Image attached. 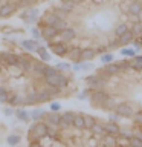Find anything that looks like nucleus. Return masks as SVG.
<instances>
[{
    "label": "nucleus",
    "instance_id": "nucleus-6",
    "mask_svg": "<svg viewBox=\"0 0 142 147\" xmlns=\"http://www.w3.org/2000/svg\"><path fill=\"white\" fill-rule=\"evenodd\" d=\"M115 112L119 113L122 118H133V115L136 113V110H135V107H133L131 103L122 101V103H118V106L115 107Z\"/></svg>",
    "mask_w": 142,
    "mask_h": 147
},
{
    "label": "nucleus",
    "instance_id": "nucleus-26",
    "mask_svg": "<svg viewBox=\"0 0 142 147\" xmlns=\"http://www.w3.org/2000/svg\"><path fill=\"white\" fill-rule=\"evenodd\" d=\"M75 130H84L86 129V121H84V113H76L75 119H73V126Z\"/></svg>",
    "mask_w": 142,
    "mask_h": 147
},
{
    "label": "nucleus",
    "instance_id": "nucleus-12",
    "mask_svg": "<svg viewBox=\"0 0 142 147\" xmlns=\"http://www.w3.org/2000/svg\"><path fill=\"white\" fill-rule=\"evenodd\" d=\"M44 121L49 124V126H58L60 127V121H61V113L55 112V110H49L44 115Z\"/></svg>",
    "mask_w": 142,
    "mask_h": 147
},
{
    "label": "nucleus",
    "instance_id": "nucleus-40",
    "mask_svg": "<svg viewBox=\"0 0 142 147\" xmlns=\"http://www.w3.org/2000/svg\"><path fill=\"white\" fill-rule=\"evenodd\" d=\"M84 121H86V129H84V130H90V129L93 127V124L96 123V119L92 117V115L84 113Z\"/></svg>",
    "mask_w": 142,
    "mask_h": 147
},
{
    "label": "nucleus",
    "instance_id": "nucleus-46",
    "mask_svg": "<svg viewBox=\"0 0 142 147\" xmlns=\"http://www.w3.org/2000/svg\"><path fill=\"white\" fill-rule=\"evenodd\" d=\"M35 3V0H18L17 2V5H18V8H29V6H32V5Z\"/></svg>",
    "mask_w": 142,
    "mask_h": 147
},
{
    "label": "nucleus",
    "instance_id": "nucleus-45",
    "mask_svg": "<svg viewBox=\"0 0 142 147\" xmlns=\"http://www.w3.org/2000/svg\"><path fill=\"white\" fill-rule=\"evenodd\" d=\"M133 123L136 124V126H139V127H142V110H137V112L133 115Z\"/></svg>",
    "mask_w": 142,
    "mask_h": 147
},
{
    "label": "nucleus",
    "instance_id": "nucleus-38",
    "mask_svg": "<svg viewBox=\"0 0 142 147\" xmlns=\"http://www.w3.org/2000/svg\"><path fill=\"white\" fill-rule=\"evenodd\" d=\"M119 64V67H121V72H127L131 69V60H119V61H116Z\"/></svg>",
    "mask_w": 142,
    "mask_h": 147
},
{
    "label": "nucleus",
    "instance_id": "nucleus-58",
    "mask_svg": "<svg viewBox=\"0 0 142 147\" xmlns=\"http://www.w3.org/2000/svg\"><path fill=\"white\" fill-rule=\"evenodd\" d=\"M73 2H75L76 5H81V3H84V2H86V0H73Z\"/></svg>",
    "mask_w": 142,
    "mask_h": 147
},
{
    "label": "nucleus",
    "instance_id": "nucleus-23",
    "mask_svg": "<svg viewBox=\"0 0 142 147\" xmlns=\"http://www.w3.org/2000/svg\"><path fill=\"white\" fill-rule=\"evenodd\" d=\"M81 46H72L70 51L67 54V58L70 60L72 63H76V61H81Z\"/></svg>",
    "mask_w": 142,
    "mask_h": 147
},
{
    "label": "nucleus",
    "instance_id": "nucleus-25",
    "mask_svg": "<svg viewBox=\"0 0 142 147\" xmlns=\"http://www.w3.org/2000/svg\"><path fill=\"white\" fill-rule=\"evenodd\" d=\"M90 133L93 136H96V138H102L104 135H107L105 133V130H104V124L101 123V121H96L95 124H93V127L90 129Z\"/></svg>",
    "mask_w": 142,
    "mask_h": 147
},
{
    "label": "nucleus",
    "instance_id": "nucleus-53",
    "mask_svg": "<svg viewBox=\"0 0 142 147\" xmlns=\"http://www.w3.org/2000/svg\"><path fill=\"white\" fill-rule=\"evenodd\" d=\"M109 119H110V121H115V123H119V121H121V119H122V117H121V115H119V113H116V112H115V110H113V113H112V115H110V117H109Z\"/></svg>",
    "mask_w": 142,
    "mask_h": 147
},
{
    "label": "nucleus",
    "instance_id": "nucleus-47",
    "mask_svg": "<svg viewBox=\"0 0 142 147\" xmlns=\"http://www.w3.org/2000/svg\"><path fill=\"white\" fill-rule=\"evenodd\" d=\"M55 67H57L58 71H61V72H66V71H70V69H72V66L69 63H63V61L57 63V64H55Z\"/></svg>",
    "mask_w": 142,
    "mask_h": 147
},
{
    "label": "nucleus",
    "instance_id": "nucleus-9",
    "mask_svg": "<svg viewBox=\"0 0 142 147\" xmlns=\"http://www.w3.org/2000/svg\"><path fill=\"white\" fill-rule=\"evenodd\" d=\"M2 57H3V64L9 67H18L20 64V55L8 52V51H2Z\"/></svg>",
    "mask_w": 142,
    "mask_h": 147
},
{
    "label": "nucleus",
    "instance_id": "nucleus-20",
    "mask_svg": "<svg viewBox=\"0 0 142 147\" xmlns=\"http://www.w3.org/2000/svg\"><path fill=\"white\" fill-rule=\"evenodd\" d=\"M14 115H15V118L18 119V121H21V123H29V121H31V115H29V112L25 109V106L15 107V112H14Z\"/></svg>",
    "mask_w": 142,
    "mask_h": 147
},
{
    "label": "nucleus",
    "instance_id": "nucleus-1",
    "mask_svg": "<svg viewBox=\"0 0 142 147\" xmlns=\"http://www.w3.org/2000/svg\"><path fill=\"white\" fill-rule=\"evenodd\" d=\"M49 124L46 121H35L29 127V144H41V140L48 138Z\"/></svg>",
    "mask_w": 142,
    "mask_h": 147
},
{
    "label": "nucleus",
    "instance_id": "nucleus-52",
    "mask_svg": "<svg viewBox=\"0 0 142 147\" xmlns=\"http://www.w3.org/2000/svg\"><path fill=\"white\" fill-rule=\"evenodd\" d=\"M50 110L60 112V110H61V103H58V101H50Z\"/></svg>",
    "mask_w": 142,
    "mask_h": 147
},
{
    "label": "nucleus",
    "instance_id": "nucleus-54",
    "mask_svg": "<svg viewBox=\"0 0 142 147\" xmlns=\"http://www.w3.org/2000/svg\"><path fill=\"white\" fill-rule=\"evenodd\" d=\"M141 41H142L141 38H135V40H133V43H131L137 52H141V51H142V43H141Z\"/></svg>",
    "mask_w": 142,
    "mask_h": 147
},
{
    "label": "nucleus",
    "instance_id": "nucleus-10",
    "mask_svg": "<svg viewBox=\"0 0 142 147\" xmlns=\"http://www.w3.org/2000/svg\"><path fill=\"white\" fill-rule=\"evenodd\" d=\"M18 9V5L17 2H8V3H3L2 8H0V18H8L14 16Z\"/></svg>",
    "mask_w": 142,
    "mask_h": 147
},
{
    "label": "nucleus",
    "instance_id": "nucleus-22",
    "mask_svg": "<svg viewBox=\"0 0 142 147\" xmlns=\"http://www.w3.org/2000/svg\"><path fill=\"white\" fill-rule=\"evenodd\" d=\"M102 71H104V72H107L109 75H112V77H116L118 74H121V67H119V64H118L116 61H112V63L104 64Z\"/></svg>",
    "mask_w": 142,
    "mask_h": 147
},
{
    "label": "nucleus",
    "instance_id": "nucleus-28",
    "mask_svg": "<svg viewBox=\"0 0 142 147\" xmlns=\"http://www.w3.org/2000/svg\"><path fill=\"white\" fill-rule=\"evenodd\" d=\"M131 60V71L142 72V54H136Z\"/></svg>",
    "mask_w": 142,
    "mask_h": 147
},
{
    "label": "nucleus",
    "instance_id": "nucleus-17",
    "mask_svg": "<svg viewBox=\"0 0 142 147\" xmlns=\"http://www.w3.org/2000/svg\"><path fill=\"white\" fill-rule=\"evenodd\" d=\"M96 49L93 46H87V48H82L81 49V61H92L95 57H96Z\"/></svg>",
    "mask_w": 142,
    "mask_h": 147
},
{
    "label": "nucleus",
    "instance_id": "nucleus-27",
    "mask_svg": "<svg viewBox=\"0 0 142 147\" xmlns=\"http://www.w3.org/2000/svg\"><path fill=\"white\" fill-rule=\"evenodd\" d=\"M35 54H38V57L40 60H43V61H50V54H49V51H48V46H44V45H40L38 46V49H37V52Z\"/></svg>",
    "mask_w": 142,
    "mask_h": 147
},
{
    "label": "nucleus",
    "instance_id": "nucleus-39",
    "mask_svg": "<svg viewBox=\"0 0 142 147\" xmlns=\"http://www.w3.org/2000/svg\"><path fill=\"white\" fill-rule=\"evenodd\" d=\"M112 61H115V55L110 52V51H107V52H104L101 55V63L102 64H107V63H112Z\"/></svg>",
    "mask_w": 142,
    "mask_h": 147
},
{
    "label": "nucleus",
    "instance_id": "nucleus-56",
    "mask_svg": "<svg viewBox=\"0 0 142 147\" xmlns=\"http://www.w3.org/2000/svg\"><path fill=\"white\" fill-rule=\"evenodd\" d=\"M135 136L139 138V140H142V127H139V129H137V130L135 132Z\"/></svg>",
    "mask_w": 142,
    "mask_h": 147
},
{
    "label": "nucleus",
    "instance_id": "nucleus-42",
    "mask_svg": "<svg viewBox=\"0 0 142 147\" xmlns=\"http://www.w3.org/2000/svg\"><path fill=\"white\" fill-rule=\"evenodd\" d=\"M92 92H93V89L87 86L86 89H82V90L80 92V94H78V100H81V101H82V100H87V98L90 96V94H92Z\"/></svg>",
    "mask_w": 142,
    "mask_h": 147
},
{
    "label": "nucleus",
    "instance_id": "nucleus-18",
    "mask_svg": "<svg viewBox=\"0 0 142 147\" xmlns=\"http://www.w3.org/2000/svg\"><path fill=\"white\" fill-rule=\"evenodd\" d=\"M32 64H34V58L26 57V55H20V64H18V69L23 72H31L32 71Z\"/></svg>",
    "mask_w": 142,
    "mask_h": 147
},
{
    "label": "nucleus",
    "instance_id": "nucleus-8",
    "mask_svg": "<svg viewBox=\"0 0 142 147\" xmlns=\"http://www.w3.org/2000/svg\"><path fill=\"white\" fill-rule=\"evenodd\" d=\"M60 35V29H57L55 26H50V25H46L41 28V38H43L46 43L55 40L57 37Z\"/></svg>",
    "mask_w": 142,
    "mask_h": 147
},
{
    "label": "nucleus",
    "instance_id": "nucleus-2",
    "mask_svg": "<svg viewBox=\"0 0 142 147\" xmlns=\"http://www.w3.org/2000/svg\"><path fill=\"white\" fill-rule=\"evenodd\" d=\"M43 81H44V84L52 86V87H58V89H66L69 86V78L61 71L50 74L48 77H43Z\"/></svg>",
    "mask_w": 142,
    "mask_h": 147
},
{
    "label": "nucleus",
    "instance_id": "nucleus-55",
    "mask_svg": "<svg viewBox=\"0 0 142 147\" xmlns=\"http://www.w3.org/2000/svg\"><path fill=\"white\" fill-rule=\"evenodd\" d=\"M95 49H96V54H98V55H102L104 52H107V51H109L107 46H98V48H95Z\"/></svg>",
    "mask_w": 142,
    "mask_h": 147
},
{
    "label": "nucleus",
    "instance_id": "nucleus-44",
    "mask_svg": "<svg viewBox=\"0 0 142 147\" xmlns=\"http://www.w3.org/2000/svg\"><path fill=\"white\" fill-rule=\"evenodd\" d=\"M31 35H32V38H35V40H41V29L38 26H32L31 28Z\"/></svg>",
    "mask_w": 142,
    "mask_h": 147
},
{
    "label": "nucleus",
    "instance_id": "nucleus-33",
    "mask_svg": "<svg viewBox=\"0 0 142 147\" xmlns=\"http://www.w3.org/2000/svg\"><path fill=\"white\" fill-rule=\"evenodd\" d=\"M41 18H43L44 25H50V26H54L55 23L58 22V18H60V17H58L57 14H55V12L52 11V12H48V14H44V16L41 17Z\"/></svg>",
    "mask_w": 142,
    "mask_h": 147
},
{
    "label": "nucleus",
    "instance_id": "nucleus-13",
    "mask_svg": "<svg viewBox=\"0 0 142 147\" xmlns=\"http://www.w3.org/2000/svg\"><path fill=\"white\" fill-rule=\"evenodd\" d=\"M21 48L26 51V52H37L40 46V40H35V38H26V40H21L20 41Z\"/></svg>",
    "mask_w": 142,
    "mask_h": 147
},
{
    "label": "nucleus",
    "instance_id": "nucleus-48",
    "mask_svg": "<svg viewBox=\"0 0 142 147\" xmlns=\"http://www.w3.org/2000/svg\"><path fill=\"white\" fill-rule=\"evenodd\" d=\"M107 48H109V51H115V49H119V48H121L118 37H115V40H113V41H110V43L107 45Z\"/></svg>",
    "mask_w": 142,
    "mask_h": 147
},
{
    "label": "nucleus",
    "instance_id": "nucleus-51",
    "mask_svg": "<svg viewBox=\"0 0 142 147\" xmlns=\"http://www.w3.org/2000/svg\"><path fill=\"white\" fill-rule=\"evenodd\" d=\"M14 112H15V107H14V106H9V104H8V107L3 109V115H5V117H12Z\"/></svg>",
    "mask_w": 142,
    "mask_h": 147
},
{
    "label": "nucleus",
    "instance_id": "nucleus-60",
    "mask_svg": "<svg viewBox=\"0 0 142 147\" xmlns=\"http://www.w3.org/2000/svg\"><path fill=\"white\" fill-rule=\"evenodd\" d=\"M0 8H2V3H0Z\"/></svg>",
    "mask_w": 142,
    "mask_h": 147
},
{
    "label": "nucleus",
    "instance_id": "nucleus-43",
    "mask_svg": "<svg viewBox=\"0 0 142 147\" xmlns=\"http://www.w3.org/2000/svg\"><path fill=\"white\" fill-rule=\"evenodd\" d=\"M131 136H135V132H131V130H127V129H121V133H119V136L118 138H122V140H130Z\"/></svg>",
    "mask_w": 142,
    "mask_h": 147
},
{
    "label": "nucleus",
    "instance_id": "nucleus-24",
    "mask_svg": "<svg viewBox=\"0 0 142 147\" xmlns=\"http://www.w3.org/2000/svg\"><path fill=\"white\" fill-rule=\"evenodd\" d=\"M118 40H119L121 48H122V46H128V45L133 43V40H135V34L131 32V29H128L125 34H122L121 37H118ZM121 48H119V49H121Z\"/></svg>",
    "mask_w": 142,
    "mask_h": 147
},
{
    "label": "nucleus",
    "instance_id": "nucleus-4",
    "mask_svg": "<svg viewBox=\"0 0 142 147\" xmlns=\"http://www.w3.org/2000/svg\"><path fill=\"white\" fill-rule=\"evenodd\" d=\"M84 81H86V84L89 87H92L93 90H96V89H105V86H107V80H104L99 74H90V75H87L84 78Z\"/></svg>",
    "mask_w": 142,
    "mask_h": 147
},
{
    "label": "nucleus",
    "instance_id": "nucleus-21",
    "mask_svg": "<svg viewBox=\"0 0 142 147\" xmlns=\"http://www.w3.org/2000/svg\"><path fill=\"white\" fill-rule=\"evenodd\" d=\"M40 104L38 100V90H31L25 95V107L26 106H37Z\"/></svg>",
    "mask_w": 142,
    "mask_h": 147
},
{
    "label": "nucleus",
    "instance_id": "nucleus-29",
    "mask_svg": "<svg viewBox=\"0 0 142 147\" xmlns=\"http://www.w3.org/2000/svg\"><path fill=\"white\" fill-rule=\"evenodd\" d=\"M116 106H118V101H116V98H113V96L110 95L109 98L105 100L102 104H101V107H99V109H102V110H112V112H113Z\"/></svg>",
    "mask_w": 142,
    "mask_h": 147
},
{
    "label": "nucleus",
    "instance_id": "nucleus-32",
    "mask_svg": "<svg viewBox=\"0 0 142 147\" xmlns=\"http://www.w3.org/2000/svg\"><path fill=\"white\" fill-rule=\"evenodd\" d=\"M76 6H78V5L73 2V0H61V3H60V8L64 9V11L69 12V14L75 11V8H76Z\"/></svg>",
    "mask_w": 142,
    "mask_h": 147
},
{
    "label": "nucleus",
    "instance_id": "nucleus-7",
    "mask_svg": "<svg viewBox=\"0 0 142 147\" xmlns=\"http://www.w3.org/2000/svg\"><path fill=\"white\" fill-rule=\"evenodd\" d=\"M21 20L26 23V25H37V22H38V9L37 8H25V11L20 14Z\"/></svg>",
    "mask_w": 142,
    "mask_h": 147
},
{
    "label": "nucleus",
    "instance_id": "nucleus-37",
    "mask_svg": "<svg viewBox=\"0 0 142 147\" xmlns=\"http://www.w3.org/2000/svg\"><path fill=\"white\" fill-rule=\"evenodd\" d=\"M128 31V25L127 23H118L116 26H115V35L116 37H121L122 34H125Z\"/></svg>",
    "mask_w": 142,
    "mask_h": 147
},
{
    "label": "nucleus",
    "instance_id": "nucleus-59",
    "mask_svg": "<svg viewBox=\"0 0 142 147\" xmlns=\"http://www.w3.org/2000/svg\"><path fill=\"white\" fill-rule=\"evenodd\" d=\"M0 64H3V57H2V52H0Z\"/></svg>",
    "mask_w": 142,
    "mask_h": 147
},
{
    "label": "nucleus",
    "instance_id": "nucleus-36",
    "mask_svg": "<svg viewBox=\"0 0 142 147\" xmlns=\"http://www.w3.org/2000/svg\"><path fill=\"white\" fill-rule=\"evenodd\" d=\"M6 142L9 146H17L21 142V136L18 135V133H11V135L6 136Z\"/></svg>",
    "mask_w": 142,
    "mask_h": 147
},
{
    "label": "nucleus",
    "instance_id": "nucleus-15",
    "mask_svg": "<svg viewBox=\"0 0 142 147\" xmlns=\"http://www.w3.org/2000/svg\"><path fill=\"white\" fill-rule=\"evenodd\" d=\"M46 67H48V63H46V61H43V60H40V61L34 60V64H32V71L31 72L34 74L35 77H41V78H43Z\"/></svg>",
    "mask_w": 142,
    "mask_h": 147
},
{
    "label": "nucleus",
    "instance_id": "nucleus-35",
    "mask_svg": "<svg viewBox=\"0 0 142 147\" xmlns=\"http://www.w3.org/2000/svg\"><path fill=\"white\" fill-rule=\"evenodd\" d=\"M131 32L135 34V38H141L142 40V22H136L131 23Z\"/></svg>",
    "mask_w": 142,
    "mask_h": 147
},
{
    "label": "nucleus",
    "instance_id": "nucleus-16",
    "mask_svg": "<svg viewBox=\"0 0 142 147\" xmlns=\"http://www.w3.org/2000/svg\"><path fill=\"white\" fill-rule=\"evenodd\" d=\"M104 124V130L105 133H109V135H113V136H119V133H121V127H119L118 123L115 121H109L107 123H102Z\"/></svg>",
    "mask_w": 142,
    "mask_h": 147
},
{
    "label": "nucleus",
    "instance_id": "nucleus-57",
    "mask_svg": "<svg viewBox=\"0 0 142 147\" xmlns=\"http://www.w3.org/2000/svg\"><path fill=\"white\" fill-rule=\"evenodd\" d=\"M137 22H142V11L137 14Z\"/></svg>",
    "mask_w": 142,
    "mask_h": 147
},
{
    "label": "nucleus",
    "instance_id": "nucleus-14",
    "mask_svg": "<svg viewBox=\"0 0 142 147\" xmlns=\"http://www.w3.org/2000/svg\"><path fill=\"white\" fill-rule=\"evenodd\" d=\"M60 40H64V41H73L76 38V31L73 29L72 26H67V28H64V29H61L60 31Z\"/></svg>",
    "mask_w": 142,
    "mask_h": 147
},
{
    "label": "nucleus",
    "instance_id": "nucleus-50",
    "mask_svg": "<svg viewBox=\"0 0 142 147\" xmlns=\"http://www.w3.org/2000/svg\"><path fill=\"white\" fill-rule=\"evenodd\" d=\"M128 144L135 146V147H142V140H139V138H136V136H131L130 140H128Z\"/></svg>",
    "mask_w": 142,
    "mask_h": 147
},
{
    "label": "nucleus",
    "instance_id": "nucleus-49",
    "mask_svg": "<svg viewBox=\"0 0 142 147\" xmlns=\"http://www.w3.org/2000/svg\"><path fill=\"white\" fill-rule=\"evenodd\" d=\"M93 64L90 61H80V71H92Z\"/></svg>",
    "mask_w": 142,
    "mask_h": 147
},
{
    "label": "nucleus",
    "instance_id": "nucleus-61",
    "mask_svg": "<svg viewBox=\"0 0 142 147\" xmlns=\"http://www.w3.org/2000/svg\"><path fill=\"white\" fill-rule=\"evenodd\" d=\"M0 3H2V0H0Z\"/></svg>",
    "mask_w": 142,
    "mask_h": 147
},
{
    "label": "nucleus",
    "instance_id": "nucleus-41",
    "mask_svg": "<svg viewBox=\"0 0 142 147\" xmlns=\"http://www.w3.org/2000/svg\"><path fill=\"white\" fill-rule=\"evenodd\" d=\"M8 98H9V92L6 87L0 86V104H5L8 103Z\"/></svg>",
    "mask_w": 142,
    "mask_h": 147
},
{
    "label": "nucleus",
    "instance_id": "nucleus-34",
    "mask_svg": "<svg viewBox=\"0 0 142 147\" xmlns=\"http://www.w3.org/2000/svg\"><path fill=\"white\" fill-rule=\"evenodd\" d=\"M141 11H142V2H139V0H133V2H130V9H128V14L137 16Z\"/></svg>",
    "mask_w": 142,
    "mask_h": 147
},
{
    "label": "nucleus",
    "instance_id": "nucleus-11",
    "mask_svg": "<svg viewBox=\"0 0 142 147\" xmlns=\"http://www.w3.org/2000/svg\"><path fill=\"white\" fill-rule=\"evenodd\" d=\"M75 112L72 110H67V112H63L61 113V121H60V129L61 130H67L69 127L73 126V119H75Z\"/></svg>",
    "mask_w": 142,
    "mask_h": 147
},
{
    "label": "nucleus",
    "instance_id": "nucleus-19",
    "mask_svg": "<svg viewBox=\"0 0 142 147\" xmlns=\"http://www.w3.org/2000/svg\"><path fill=\"white\" fill-rule=\"evenodd\" d=\"M8 104L9 106H14V107L25 106V95H21V94H9Z\"/></svg>",
    "mask_w": 142,
    "mask_h": 147
},
{
    "label": "nucleus",
    "instance_id": "nucleus-3",
    "mask_svg": "<svg viewBox=\"0 0 142 147\" xmlns=\"http://www.w3.org/2000/svg\"><path fill=\"white\" fill-rule=\"evenodd\" d=\"M48 48L52 51L54 55H57V57H67L69 51H70V43L69 41H64V40H60V41H49L48 43Z\"/></svg>",
    "mask_w": 142,
    "mask_h": 147
},
{
    "label": "nucleus",
    "instance_id": "nucleus-5",
    "mask_svg": "<svg viewBox=\"0 0 142 147\" xmlns=\"http://www.w3.org/2000/svg\"><path fill=\"white\" fill-rule=\"evenodd\" d=\"M109 96H110V94L105 89H96L90 94L89 100H90V104L93 106V107H101V104H102Z\"/></svg>",
    "mask_w": 142,
    "mask_h": 147
},
{
    "label": "nucleus",
    "instance_id": "nucleus-30",
    "mask_svg": "<svg viewBox=\"0 0 142 147\" xmlns=\"http://www.w3.org/2000/svg\"><path fill=\"white\" fill-rule=\"evenodd\" d=\"M29 115H31V119H32V121H44L46 110L40 109V107H37V109H34V110H31Z\"/></svg>",
    "mask_w": 142,
    "mask_h": 147
},
{
    "label": "nucleus",
    "instance_id": "nucleus-31",
    "mask_svg": "<svg viewBox=\"0 0 142 147\" xmlns=\"http://www.w3.org/2000/svg\"><path fill=\"white\" fill-rule=\"evenodd\" d=\"M119 52H121V55H124V57L133 58V57H135V55L137 54V51L135 49V46L128 45V46H122V48L119 49Z\"/></svg>",
    "mask_w": 142,
    "mask_h": 147
}]
</instances>
